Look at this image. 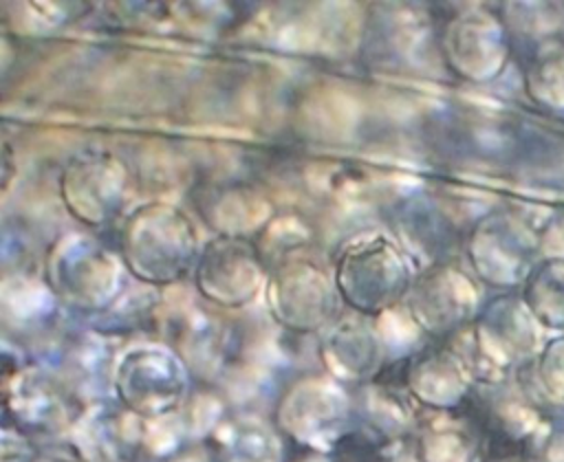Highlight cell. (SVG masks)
Returning <instances> with one entry per match:
<instances>
[{
	"label": "cell",
	"instance_id": "cell-1",
	"mask_svg": "<svg viewBox=\"0 0 564 462\" xmlns=\"http://www.w3.org/2000/svg\"><path fill=\"white\" fill-rule=\"evenodd\" d=\"M117 403L141 420L176 416L192 394L187 361L170 345L143 341L126 348L112 367Z\"/></svg>",
	"mask_w": 564,
	"mask_h": 462
},
{
	"label": "cell",
	"instance_id": "cell-2",
	"mask_svg": "<svg viewBox=\"0 0 564 462\" xmlns=\"http://www.w3.org/2000/svg\"><path fill=\"white\" fill-rule=\"evenodd\" d=\"M273 422L286 440L328 455L357 425L355 396L328 374H308L284 389Z\"/></svg>",
	"mask_w": 564,
	"mask_h": 462
},
{
	"label": "cell",
	"instance_id": "cell-3",
	"mask_svg": "<svg viewBox=\"0 0 564 462\" xmlns=\"http://www.w3.org/2000/svg\"><path fill=\"white\" fill-rule=\"evenodd\" d=\"M88 407L68 383L37 365L15 367L4 385V420L29 436L70 433Z\"/></svg>",
	"mask_w": 564,
	"mask_h": 462
},
{
	"label": "cell",
	"instance_id": "cell-4",
	"mask_svg": "<svg viewBox=\"0 0 564 462\" xmlns=\"http://www.w3.org/2000/svg\"><path fill=\"white\" fill-rule=\"evenodd\" d=\"M401 383L416 405L436 414L465 407L476 392L467 363L447 341L401 356Z\"/></svg>",
	"mask_w": 564,
	"mask_h": 462
},
{
	"label": "cell",
	"instance_id": "cell-5",
	"mask_svg": "<svg viewBox=\"0 0 564 462\" xmlns=\"http://www.w3.org/2000/svg\"><path fill=\"white\" fill-rule=\"evenodd\" d=\"M364 315L337 319L319 339L322 367L341 385L364 387L390 363L383 334Z\"/></svg>",
	"mask_w": 564,
	"mask_h": 462
},
{
	"label": "cell",
	"instance_id": "cell-6",
	"mask_svg": "<svg viewBox=\"0 0 564 462\" xmlns=\"http://www.w3.org/2000/svg\"><path fill=\"white\" fill-rule=\"evenodd\" d=\"M337 286L328 284L319 271L284 273L269 288V310L282 328L313 334L337 321Z\"/></svg>",
	"mask_w": 564,
	"mask_h": 462
},
{
	"label": "cell",
	"instance_id": "cell-7",
	"mask_svg": "<svg viewBox=\"0 0 564 462\" xmlns=\"http://www.w3.org/2000/svg\"><path fill=\"white\" fill-rule=\"evenodd\" d=\"M77 451L86 462H134L148 440V420L117 407L86 409L73 427Z\"/></svg>",
	"mask_w": 564,
	"mask_h": 462
},
{
	"label": "cell",
	"instance_id": "cell-8",
	"mask_svg": "<svg viewBox=\"0 0 564 462\" xmlns=\"http://www.w3.org/2000/svg\"><path fill=\"white\" fill-rule=\"evenodd\" d=\"M416 462H487L489 444L469 403L456 411H438L414 438Z\"/></svg>",
	"mask_w": 564,
	"mask_h": 462
},
{
	"label": "cell",
	"instance_id": "cell-9",
	"mask_svg": "<svg viewBox=\"0 0 564 462\" xmlns=\"http://www.w3.org/2000/svg\"><path fill=\"white\" fill-rule=\"evenodd\" d=\"M207 451L212 462H289L284 433L251 414L220 418L207 433Z\"/></svg>",
	"mask_w": 564,
	"mask_h": 462
},
{
	"label": "cell",
	"instance_id": "cell-10",
	"mask_svg": "<svg viewBox=\"0 0 564 462\" xmlns=\"http://www.w3.org/2000/svg\"><path fill=\"white\" fill-rule=\"evenodd\" d=\"M403 442L355 425L326 455L328 462H403Z\"/></svg>",
	"mask_w": 564,
	"mask_h": 462
},
{
	"label": "cell",
	"instance_id": "cell-11",
	"mask_svg": "<svg viewBox=\"0 0 564 462\" xmlns=\"http://www.w3.org/2000/svg\"><path fill=\"white\" fill-rule=\"evenodd\" d=\"M538 376L544 394L553 403L564 405V337L553 339L538 359Z\"/></svg>",
	"mask_w": 564,
	"mask_h": 462
},
{
	"label": "cell",
	"instance_id": "cell-12",
	"mask_svg": "<svg viewBox=\"0 0 564 462\" xmlns=\"http://www.w3.org/2000/svg\"><path fill=\"white\" fill-rule=\"evenodd\" d=\"M37 444L33 436L4 420L2 425V462H33Z\"/></svg>",
	"mask_w": 564,
	"mask_h": 462
},
{
	"label": "cell",
	"instance_id": "cell-13",
	"mask_svg": "<svg viewBox=\"0 0 564 462\" xmlns=\"http://www.w3.org/2000/svg\"><path fill=\"white\" fill-rule=\"evenodd\" d=\"M163 462H212L209 455H196V453H176Z\"/></svg>",
	"mask_w": 564,
	"mask_h": 462
},
{
	"label": "cell",
	"instance_id": "cell-14",
	"mask_svg": "<svg viewBox=\"0 0 564 462\" xmlns=\"http://www.w3.org/2000/svg\"><path fill=\"white\" fill-rule=\"evenodd\" d=\"M300 462H315L313 458H304V460H300ZM322 462H328V460H322Z\"/></svg>",
	"mask_w": 564,
	"mask_h": 462
}]
</instances>
